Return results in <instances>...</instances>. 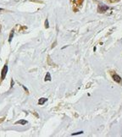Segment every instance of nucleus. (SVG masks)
<instances>
[{"mask_svg": "<svg viewBox=\"0 0 122 137\" xmlns=\"http://www.w3.org/2000/svg\"><path fill=\"white\" fill-rule=\"evenodd\" d=\"M7 73H8V65L5 64L3 66V68H2V71H1V80H3L5 79L7 75Z\"/></svg>", "mask_w": 122, "mask_h": 137, "instance_id": "f257e3e1", "label": "nucleus"}, {"mask_svg": "<svg viewBox=\"0 0 122 137\" xmlns=\"http://www.w3.org/2000/svg\"><path fill=\"white\" fill-rule=\"evenodd\" d=\"M111 75H112L113 80H114L115 81V82H117V83H121L122 79H121V77L119 75H117L116 73H112Z\"/></svg>", "mask_w": 122, "mask_h": 137, "instance_id": "f03ea898", "label": "nucleus"}, {"mask_svg": "<svg viewBox=\"0 0 122 137\" xmlns=\"http://www.w3.org/2000/svg\"><path fill=\"white\" fill-rule=\"evenodd\" d=\"M109 9L108 6H106V5H103V4H99L98 7V11L99 13H104L105 11H107Z\"/></svg>", "mask_w": 122, "mask_h": 137, "instance_id": "7ed1b4c3", "label": "nucleus"}, {"mask_svg": "<svg viewBox=\"0 0 122 137\" xmlns=\"http://www.w3.org/2000/svg\"><path fill=\"white\" fill-rule=\"evenodd\" d=\"M27 124V121L25 119H20V120H18V121L15 122V125H25Z\"/></svg>", "mask_w": 122, "mask_h": 137, "instance_id": "20e7f679", "label": "nucleus"}, {"mask_svg": "<svg viewBox=\"0 0 122 137\" xmlns=\"http://www.w3.org/2000/svg\"><path fill=\"white\" fill-rule=\"evenodd\" d=\"M47 101H48L47 98H45V97H42V98H40L39 101H38V104H39V105H43L44 103H45Z\"/></svg>", "mask_w": 122, "mask_h": 137, "instance_id": "39448f33", "label": "nucleus"}, {"mask_svg": "<svg viewBox=\"0 0 122 137\" xmlns=\"http://www.w3.org/2000/svg\"><path fill=\"white\" fill-rule=\"evenodd\" d=\"M14 30L13 29L12 31H10V36H9V42H11V41L13 40V37H14Z\"/></svg>", "mask_w": 122, "mask_h": 137, "instance_id": "423d86ee", "label": "nucleus"}, {"mask_svg": "<svg viewBox=\"0 0 122 137\" xmlns=\"http://www.w3.org/2000/svg\"><path fill=\"white\" fill-rule=\"evenodd\" d=\"M45 81H48V80H51V75H50V74L49 73H47V75H46V76H45Z\"/></svg>", "mask_w": 122, "mask_h": 137, "instance_id": "0eeeda50", "label": "nucleus"}, {"mask_svg": "<svg viewBox=\"0 0 122 137\" xmlns=\"http://www.w3.org/2000/svg\"><path fill=\"white\" fill-rule=\"evenodd\" d=\"M44 26H45L46 29H48L49 27V20H48V19L45 20V25H44Z\"/></svg>", "mask_w": 122, "mask_h": 137, "instance_id": "6e6552de", "label": "nucleus"}, {"mask_svg": "<svg viewBox=\"0 0 122 137\" xmlns=\"http://www.w3.org/2000/svg\"><path fill=\"white\" fill-rule=\"evenodd\" d=\"M107 1H109L111 3H117V2H119L120 0H107Z\"/></svg>", "mask_w": 122, "mask_h": 137, "instance_id": "1a4fd4ad", "label": "nucleus"}, {"mask_svg": "<svg viewBox=\"0 0 122 137\" xmlns=\"http://www.w3.org/2000/svg\"><path fill=\"white\" fill-rule=\"evenodd\" d=\"M83 3V0H78V3H77V4L79 5V6H81V4H82Z\"/></svg>", "mask_w": 122, "mask_h": 137, "instance_id": "9d476101", "label": "nucleus"}, {"mask_svg": "<svg viewBox=\"0 0 122 137\" xmlns=\"http://www.w3.org/2000/svg\"><path fill=\"white\" fill-rule=\"evenodd\" d=\"M82 131H80V132H77V133H75V134H72V136H76V135H81L82 134Z\"/></svg>", "mask_w": 122, "mask_h": 137, "instance_id": "9b49d317", "label": "nucleus"}, {"mask_svg": "<svg viewBox=\"0 0 122 137\" xmlns=\"http://www.w3.org/2000/svg\"><path fill=\"white\" fill-rule=\"evenodd\" d=\"M4 119H5V118H4V117H2V118H0V124H2V123H3V122L4 121Z\"/></svg>", "mask_w": 122, "mask_h": 137, "instance_id": "f8f14e48", "label": "nucleus"}, {"mask_svg": "<svg viewBox=\"0 0 122 137\" xmlns=\"http://www.w3.org/2000/svg\"><path fill=\"white\" fill-rule=\"evenodd\" d=\"M22 87H23L24 89H25V91H26V92H27V93H28V90H27V89H26V88H25V86H22Z\"/></svg>", "mask_w": 122, "mask_h": 137, "instance_id": "ddd939ff", "label": "nucleus"}, {"mask_svg": "<svg viewBox=\"0 0 122 137\" xmlns=\"http://www.w3.org/2000/svg\"><path fill=\"white\" fill-rule=\"evenodd\" d=\"M12 86H13V80H11V86H10V87H12Z\"/></svg>", "mask_w": 122, "mask_h": 137, "instance_id": "4468645a", "label": "nucleus"}, {"mask_svg": "<svg viewBox=\"0 0 122 137\" xmlns=\"http://www.w3.org/2000/svg\"><path fill=\"white\" fill-rule=\"evenodd\" d=\"M1 28H2V26H1V25H0V31H1Z\"/></svg>", "mask_w": 122, "mask_h": 137, "instance_id": "2eb2a0df", "label": "nucleus"}, {"mask_svg": "<svg viewBox=\"0 0 122 137\" xmlns=\"http://www.w3.org/2000/svg\"><path fill=\"white\" fill-rule=\"evenodd\" d=\"M2 10H2V9H0V11H2Z\"/></svg>", "mask_w": 122, "mask_h": 137, "instance_id": "dca6fc26", "label": "nucleus"}]
</instances>
